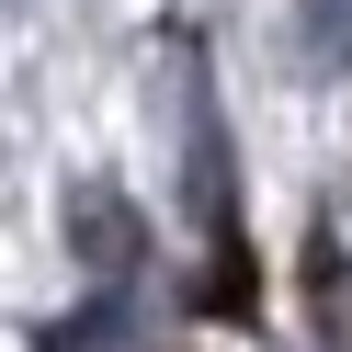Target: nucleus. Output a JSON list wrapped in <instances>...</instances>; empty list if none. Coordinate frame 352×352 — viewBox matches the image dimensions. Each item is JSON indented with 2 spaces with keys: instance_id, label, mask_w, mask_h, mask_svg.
I'll list each match as a JSON object with an SVG mask.
<instances>
[{
  "instance_id": "nucleus-2",
  "label": "nucleus",
  "mask_w": 352,
  "mask_h": 352,
  "mask_svg": "<svg viewBox=\"0 0 352 352\" xmlns=\"http://www.w3.org/2000/svg\"><path fill=\"white\" fill-rule=\"evenodd\" d=\"M307 296H318V329H341V239H307Z\"/></svg>"
},
{
  "instance_id": "nucleus-1",
  "label": "nucleus",
  "mask_w": 352,
  "mask_h": 352,
  "mask_svg": "<svg viewBox=\"0 0 352 352\" xmlns=\"http://www.w3.org/2000/svg\"><path fill=\"white\" fill-rule=\"evenodd\" d=\"M69 228H80V261H102V273H125V261H137V216H125L114 193H80Z\"/></svg>"
}]
</instances>
